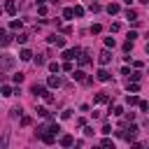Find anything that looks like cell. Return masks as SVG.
Listing matches in <instances>:
<instances>
[{"label":"cell","mask_w":149,"mask_h":149,"mask_svg":"<svg viewBox=\"0 0 149 149\" xmlns=\"http://www.w3.org/2000/svg\"><path fill=\"white\" fill-rule=\"evenodd\" d=\"M49 70H51V72H58V70H61V65H58V63H54V61H51V63H49Z\"/></svg>","instance_id":"4316f807"},{"label":"cell","mask_w":149,"mask_h":149,"mask_svg":"<svg viewBox=\"0 0 149 149\" xmlns=\"http://www.w3.org/2000/svg\"><path fill=\"white\" fill-rule=\"evenodd\" d=\"M103 147H112V149H114V142H112L109 138H105V140H103Z\"/></svg>","instance_id":"f546056e"},{"label":"cell","mask_w":149,"mask_h":149,"mask_svg":"<svg viewBox=\"0 0 149 149\" xmlns=\"http://www.w3.org/2000/svg\"><path fill=\"white\" fill-rule=\"evenodd\" d=\"M112 114H114V117H119V114H123V107H121V105H117L114 109H112Z\"/></svg>","instance_id":"cb8c5ba5"},{"label":"cell","mask_w":149,"mask_h":149,"mask_svg":"<svg viewBox=\"0 0 149 149\" xmlns=\"http://www.w3.org/2000/svg\"><path fill=\"white\" fill-rule=\"evenodd\" d=\"M74 16V9L72 7H68V9H63V19H68V21H70V19Z\"/></svg>","instance_id":"e0dca14e"},{"label":"cell","mask_w":149,"mask_h":149,"mask_svg":"<svg viewBox=\"0 0 149 149\" xmlns=\"http://www.w3.org/2000/svg\"><path fill=\"white\" fill-rule=\"evenodd\" d=\"M126 103H128V105H140L138 96H128V98H126Z\"/></svg>","instance_id":"ffe728a7"},{"label":"cell","mask_w":149,"mask_h":149,"mask_svg":"<svg viewBox=\"0 0 149 149\" xmlns=\"http://www.w3.org/2000/svg\"><path fill=\"white\" fill-rule=\"evenodd\" d=\"M37 114H40V117H49V112L44 107H37Z\"/></svg>","instance_id":"4dcf8cb0"},{"label":"cell","mask_w":149,"mask_h":149,"mask_svg":"<svg viewBox=\"0 0 149 149\" xmlns=\"http://www.w3.org/2000/svg\"><path fill=\"white\" fill-rule=\"evenodd\" d=\"M26 40H28V35H26V33H19V35H14V42H19V44H26Z\"/></svg>","instance_id":"4fadbf2b"},{"label":"cell","mask_w":149,"mask_h":149,"mask_svg":"<svg viewBox=\"0 0 149 149\" xmlns=\"http://www.w3.org/2000/svg\"><path fill=\"white\" fill-rule=\"evenodd\" d=\"M14 68V56H0V72Z\"/></svg>","instance_id":"7a4b0ae2"},{"label":"cell","mask_w":149,"mask_h":149,"mask_svg":"<svg viewBox=\"0 0 149 149\" xmlns=\"http://www.w3.org/2000/svg\"><path fill=\"white\" fill-rule=\"evenodd\" d=\"M96 103H98V105L107 103V96H105V93H98V96H96Z\"/></svg>","instance_id":"44dd1931"},{"label":"cell","mask_w":149,"mask_h":149,"mask_svg":"<svg viewBox=\"0 0 149 149\" xmlns=\"http://www.w3.org/2000/svg\"><path fill=\"white\" fill-rule=\"evenodd\" d=\"M37 12H40V14L44 16V14H47V5H37Z\"/></svg>","instance_id":"d6a6232c"},{"label":"cell","mask_w":149,"mask_h":149,"mask_svg":"<svg viewBox=\"0 0 149 149\" xmlns=\"http://www.w3.org/2000/svg\"><path fill=\"white\" fill-rule=\"evenodd\" d=\"M147 54H149V44H147Z\"/></svg>","instance_id":"60d3db41"},{"label":"cell","mask_w":149,"mask_h":149,"mask_svg":"<svg viewBox=\"0 0 149 149\" xmlns=\"http://www.w3.org/2000/svg\"><path fill=\"white\" fill-rule=\"evenodd\" d=\"M140 109H142V112H147V109H149V103H142V100H140Z\"/></svg>","instance_id":"d590c367"},{"label":"cell","mask_w":149,"mask_h":149,"mask_svg":"<svg viewBox=\"0 0 149 149\" xmlns=\"http://www.w3.org/2000/svg\"><path fill=\"white\" fill-rule=\"evenodd\" d=\"M9 28H12V30H19V28H21V21H19V19H14V21L9 23Z\"/></svg>","instance_id":"603a6c76"},{"label":"cell","mask_w":149,"mask_h":149,"mask_svg":"<svg viewBox=\"0 0 149 149\" xmlns=\"http://www.w3.org/2000/svg\"><path fill=\"white\" fill-rule=\"evenodd\" d=\"M91 12H100V5L98 3H91Z\"/></svg>","instance_id":"e575fe53"},{"label":"cell","mask_w":149,"mask_h":149,"mask_svg":"<svg viewBox=\"0 0 149 149\" xmlns=\"http://www.w3.org/2000/svg\"><path fill=\"white\" fill-rule=\"evenodd\" d=\"M100 30H103V26H100V23H93V26H91V33H96V35H98Z\"/></svg>","instance_id":"d4e9b609"},{"label":"cell","mask_w":149,"mask_h":149,"mask_svg":"<svg viewBox=\"0 0 149 149\" xmlns=\"http://www.w3.org/2000/svg\"><path fill=\"white\" fill-rule=\"evenodd\" d=\"M47 86L49 89H58L61 86V77H58V74H51V77L47 79Z\"/></svg>","instance_id":"5b68a950"},{"label":"cell","mask_w":149,"mask_h":149,"mask_svg":"<svg viewBox=\"0 0 149 149\" xmlns=\"http://www.w3.org/2000/svg\"><path fill=\"white\" fill-rule=\"evenodd\" d=\"M117 44V40H114V37H105V47L109 49V47H114Z\"/></svg>","instance_id":"7402d4cb"},{"label":"cell","mask_w":149,"mask_h":149,"mask_svg":"<svg viewBox=\"0 0 149 149\" xmlns=\"http://www.w3.org/2000/svg\"><path fill=\"white\" fill-rule=\"evenodd\" d=\"M128 91H130V93H138L140 86H138V84H128Z\"/></svg>","instance_id":"f1b7e54d"},{"label":"cell","mask_w":149,"mask_h":149,"mask_svg":"<svg viewBox=\"0 0 149 149\" xmlns=\"http://www.w3.org/2000/svg\"><path fill=\"white\" fill-rule=\"evenodd\" d=\"M5 12H7L9 16L16 14V3H14V0H5Z\"/></svg>","instance_id":"8992f818"},{"label":"cell","mask_w":149,"mask_h":149,"mask_svg":"<svg viewBox=\"0 0 149 149\" xmlns=\"http://www.w3.org/2000/svg\"><path fill=\"white\" fill-rule=\"evenodd\" d=\"M14 82H16V84H21V82H23V74H21V72L14 74Z\"/></svg>","instance_id":"836d02e7"},{"label":"cell","mask_w":149,"mask_h":149,"mask_svg":"<svg viewBox=\"0 0 149 149\" xmlns=\"http://www.w3.org/2000/svg\"><path fill=\"white\" fill-rule=\"evenodd\" d=\"M9 42H12V37H9V35H7V33H5L3 28H0V44L5 47V44H9Z\"/></svg>","instance_id":"30bf717a"},{"label":"cell","mask_w":149,"mask_h":149,"mask_svg":"<svg viewBox=\"0 0 149 149\" xmlns=\"http://www.w3.org/2000/svg\"><path fill=\"white\" fill-rule=\"evenodd\" d=\"M130 49H133V40H128V42H123V51H126V54H128V51H130Z\"/></svg>","instance_id":"484cf974"},{"label":"cell","mask_w":149,"mask_h":149,"mask_svg":"<svg viewBox=\"0 0 149 149\" xmlns=\"http://www.w3.org/2000/svg\"><path fill=\"white\" fill-rule=\"evenodd\" d=\"M140 3H147V5H149V0H140Z\"/></svg>","instance_id":"ab89813d"},{"label":"cell","mask_w":149,"mask_h":149,"mask_svg":"<svg viewBox=\"0 0 149 149\" xmlns=\"http://www.w3.org/2000/svg\"><path fill=\"white\" fill-rule=\"evenodd\" d=\"M49 42L56 44V47H65V37H58V35H51L49 37Z\"/></svg>","instance_id":"9c48e42d"},{"label":"cell","mask_w":149,"mask_h":149,"mask_svg":"<svg viewBox=\"0 0 149 149\" xmlns=\"http://www.w3.org/2000/svg\"><path fill=\"white\" fill-rule=\"evenodd\" d=\"M44 61H47L44 56H37V58H35V65H44Z\"/></svg>","instance_id":"1f68e13d"},{"label":"cell","mask_w":149,"mask_h":149,"mask_svg":"<svg viewBox=\"0 0 149 149\" xmlns=\"http://www.w3.org/2000/svg\"><path fill=\"white\" fill-rule=\"evenodd\" d=\"M96 79H98V82H109V72H107L105 68H100V70L96 72Z\"/></svg>","instance_id":"ba28073f"},{"label":"cell","mask_w":149,"mask_h":149,"mask_svg":"<svg viewBox=\"0 0 149 149\" xmlns=\"http://www.w3.org/2000/svg\"><path fill=\"white\" fill-rule=\"evenodd\" d=\"M19 58H21V61H30V58H33V54H30L28 49H21V54H19Z\"/></svg>","instance_id":"5bb4252c"},{"label":"cell","mask_w":149,"mask_h":149,"mask_svg":"<svg viewBox=\"0 0 149 149\" xmlns=\"http://www.w3.org/2000/svg\"><path fill=\"white\" fill-rule=\"evenodd\" d=\"M72 142H74V138H72V135H63V138H61V144H63V147H70Z\"/></svg>","instance_id":"9a60e30c"},{"label":"cell","mask_w":149,"mask_h":149,"mask_svg":"<svg viewBox=\"0 0 149 149\" xmlns=\"http://www.w3.org/2000/svg\"><path fill=\"white\" fill-rule=\"evenodd\" d=\"M89 63H91L89 54H86V51H82V54H79V65H89Z\"/></svg>","instance_id":"7c38bea8"},{"label":"cell","mask_w":149,"mask_h":149,"mask_svg":"<svg viewBox=\"0 0 149 149\" xmlns=\"http://www.w3.org/2000/svg\"><path fill=\"white\" fill-rule=\"evenodd\" d=\"M109 61H112V54H109L107 49H103V51H100V56H98V63H100V65H107Z\"/></svg>","instance_id":"277c9868"},{"label":"cell","mask_w":149,"mask_h":149,"mask_svg":"<svg viewBox=\"0 0 149 149\" xmlns=\"http://www.w3.org/2000/svg\"><path fill=\"white\" fill-rule=\"evenodd\" d=\"M21 126H30V117H23L21 119Z\"/></svg>","instance_id":"8d00e7d4"},{"label":"cell","mask_w":149,"mask_h":149,"mask_svg":"<svg viewBox=\"0 0 149 149\" xmlns=\"http://www.w3.org/2000/svg\"><path fill=\"white\" fill-rule=\"evenodd\" d=\"M79 54H82V49H65L63 51V58L65 61H72V58H79Z\"/></svg>","instance_id":"3957f363"},{"label":"cell","mask_w":149,"mask_h":149,"mask_svg":"<svg viewBox=\"0 0 149 149\" xmlns=\"http://www.w3.org/2000/svg\"><path fill=\"white\" fill-rule=\"evenodd\" d=\"M138 130H140V128H138L135 123H130V126H128V128L123 130L121 135H123V140H128V142H130V140H135V135H138Z\"/></svg>","instance_id":"6da1fadb"},{"label":"cell","mask_w":149,"mask_h":149,"mask_svg":"<svg viewBox=\"0 0 149 149\" xmlns=\"http://www.w3.org/2000/svg\"><path fill=\"white\" fill-rule=\"evenodd\" d=\"M72 79H77V82H84L86 77H84V72H82V70H77V72H72Z\"/></svg>","instance_id":"ac0fdd59"},{"label":"cell","mask_w":149,"mask_h":149,"mask_svg":"<svg viewBox=\"0 0 149 149\" xmlns=\"http://www.w3.org/2000/svg\"><path fill=\"white\" fill-rule=\"evenodd\" d=\"M126 19H130V21H135V19H138L135 9H126Z\"/></svg>","instance_id":"d6986e66"},{"label":"cell","mask_w":149,"mask_h":149,"mask_svg":"<svg viewBox=\"0 0 149 149\" xmlns=\"http://www.w3.org/2000/svg\"><path fill=\"white\" fill-rule=\"evenodd\" d=\"M107 12H109V14H119V5H117V3H109V5H107Z\"/></svg>","instance_id":"2e32d148"},{"label":"cell","mask_w":149,"mask_h":149,"mask_svg":"<svg viewBox=\"0 0 149 149\" xmlns=\"http://www.w3.org/2000/svg\"><path fill=\"white\" fill-rule=\"evenodd\" d=\"M72 9H74V16H82V14H84V7H79V5L72 7Z\"/></svg>","instance_id":"83f0119b"},{"label":"cell","mask_w":149,"mask_h":149,"mask_svg":"<svg viewBox=\"0 0 149 149\" xmlns=\"http://www.w3.org/2000/svg\"><path fill=\"white\" fill-rule=\"evenodd\" d=\"M30 93H33V96H44L47 89H44L42 84H33V86H30Z\"/></svg>","instance_id":"52a82bcc"},{"label":"cell","mask_w":149,"mask_h":149,"mask_svg":"<svg viewBox=\"0 0 149 149\" xmlns=\"http://www.w3.org/2000/svg\"><path fill=\"white\" fill-rule=\"evenodd\" d=\"M35 3H37V5H44V3H47V0H35Z\"/></svg>","instance_id":"74e56055"},{"label":"cell","mask_w":149,"mask_h":149,"mask_svg":"<svg viewBox=\"0 0 149 149\" xmlns=\"http://www.w3.org/2000/svg\"><path fill=\"white\" fill-rule=\"evenodd\" d=\"M0 96H3V98H9V96H14V91H12V86H3V89H0Z\"/></svg>","instance_id":"8fae6325"},{"label":"cell","mask_w":149,"mask_h":149,"mask_svg":"<svg viewBox=\"0 0 149 149\" xmlns=\"http://www.w3.org/2000/svg\"><path fill=\"white\" fill-rule=\"evenodd\" d=\"M123 3H126V5H130V3H133V0H123Z\"/></svg>","instance_id":"f35d334b"}]
</instances>
